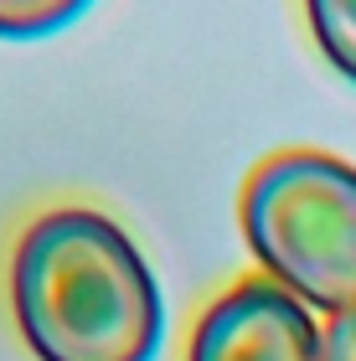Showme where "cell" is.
I'll return each instance as SVG.
<instances>
[{
	"label": "cell",
	"mask_w": 356,
	"mask_h": 361,
	"mask_svg": "<svg viewBox=\"0 0 356 361\" xmlns=\"http://www.w3.org/2000/svg\"><path fill=\"white\" fill-rule=\"evenodd\" d=\"M191 361H326L320 325L274 279H243L191 336Z\"/></svg>",
	"instance_id": "cell-3"
},
{
	"label": "cell",
	"mask_w": 356,
	"mask_h": 361,
	"mask_svg": "<svg viewBox=\"0 0 356 361\" xmlns=\"http://www.w3.org/2000/svg\"><path fill=\"white\" fill-rule=\"evenodd\" d=\"M93 0H0V37L6 42H37L73 26Z\"/></svg>",
	"instance_id": "cell-5"
},
{
	"label": "cell",
	"mask_w": 356,
	"mask_h": 361,
	"mask_svg": "<svg viewBox=\"0 0 356 361\" xmlns=\"http://www.w3.org/2000/svg\"><path fill=\"white\" fill-rule=\"evenodd\" d=\"M16 331L37 361H155L166 300L145 253L114 217L57 207L16 238Z\"/></svg>",
	"instance_id": "cell-1"
},
{
	"label": "cell",
	"mask_w": 356,
	"mask_h": 361,
	"mask_svg": "<svg viewBox=\"0 0 356 361\" xmlns=\"http://www.w3.org/2000/svg\"><path fill=\"white\" fill-rule=\"evenodd\" d=\"M320 341H326V361H356V310L351 315H331Z\"/></svg>",
	"instance_id": "cell-6"
},
{
	"label": "cell",
	"mask_w": 356,
	"mask_h": 361,
	"mask_svg": "<svg viewBox=\"0 0 356 361\" xmlns=\"http://www.w3.org/2000/svg\"><path fill=\"white\" fill-rule=\"evenodd\" d=\"M305 16L326 62L356 83V0H305Z\"/></svg>",
	"instance_id": "cell-4"
},
{
	"label": "cell",
	"mask_w": 356,
	"mask_h": 361,
	"mask_svg": "<svg viewBox=\"0 0 356 361\" xmlns=\"http://www.w3.org/2000/svg\"><path fill=\"white\" fill-rule=\"evenodd\" d=\"M243 238L305 310H356V166L326 150L269 155L243 186Z\"/></svg>",
	"instance_id": "cell-2"
}]
</instances>
